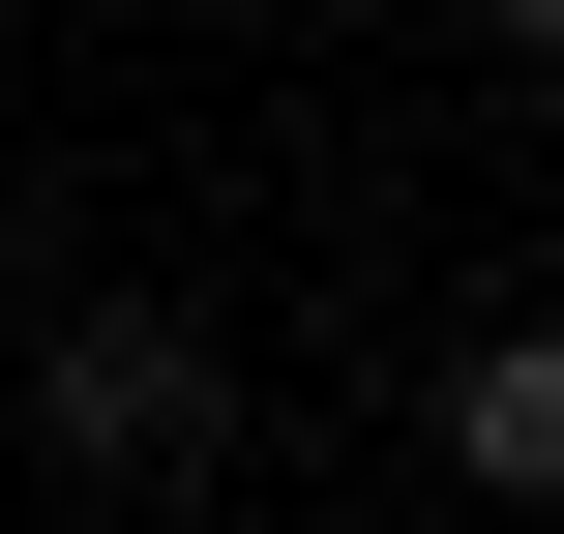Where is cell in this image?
Here are the masks:
<instances>
[{"label":"cell","instance_id":"1","mask_svg":"<svg viewBox=\"0 0 564 534\" xmlns=\"http://www.w3.org/2000/svg\"><path fill=\"white\" fill-rule=\"evenodd\" d=\"M30 476H238V327L208 297H59L30 327Z\"/></svg>","mask_w":564,"mask_h":534},{"label":"cell","instance_id":"3","mask_svg":"<svg viewBox=\"0 0 564 534\" xmlns=\"http://www.w3.org/2000/svg\"><path fill=\"white\" fill-rule=\"evenodd\" d=\"M476 59H506V89H564V0H476Z\"/></svg>","mask_w":564,"mask_h":534},{"label":"cell","instance_id":"2","mask_svg":"<svg viewBox=\"0 0 564 534\" xmlns=\"http://www.w3.org/2000/svg\"><path fill=\"white\" fill-rule=\"evenodd\" d=\"M446 476L564 534V327H535V297H506V327H446Z\"/></svg>","mask_w":564,"mask_h":534}]
</instances>
